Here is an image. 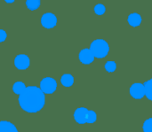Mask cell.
Returning <instances> with one entry per match:
<instances>
[{"label":"cell","mask_w":152,"mask_h":132,"mask_svg":"<svg viewBox=\"0 0 152 132\" xmlns=\"http://www.w3.org/2000/svg\"><path fill=\"white\" fill-rule=\"evenodd\" d=\"M14 65L20 70L27 69L30 65L29 58L25 54H19L14 59Z\"/></svg>","instance_id":"8992f818"},{"label":"cell","mask_w":152,"mask_h":132,"mask_svg":"<svg viewBox=\"0 0 152 132\" xmlns=\"http://www.w3.org/2000/svg\"><path fill=\"white\" fill-rule=\"evenodd\" d=\"M90 50L94 56L97 59H102L106 57L110 51L109 44L103 39H95L90 45Z\"/></svg>","instance_id":"7a4b0ae2"},{"label":"cell","mask_w":152,"mask_h":132,"mask_svg":"<svg viewBox=\"0 0 152 132\" xmlns=\"http://www.w3.org/2000/svg\"><path fill=\"white\" fill-rule=\"evenodd\" d=\"M41 24L45 28H53L57 24V18L52 12H46L42 15Z\"/></svg>","instance_id":"277c9868"},{"label":"cell","mask_w":152,"mask_h":132,"mask_svg":"<svg viewBox=\"0 0 152 132\" xmlns=\"http://www.w3.org/2000/svg\"><path fill=\"white\" fill-rule=\"evenodd\" d=\"M105 11H106V8L102 4H98L94 6V12L98 15H102L105 12Z\"/></svg>","instance_id":"e0dca14e"},{"label":"cell","mask_w":152,"mask_h":132,"mask_svg":"<svg viewBox=\"0 0 152 132\" xmlns=\"http://www.w3.org/2000/svg\"><path fill=\"white\" fill-rule=\"evenodd\" d=\"M130 95L135 99H141L145 96V88L144 85L140 83H134L129 90Z\"/></svg>","instance_id":"5b68a950"},{"label":"cell","mask_w":152,"mask_h":132,"mask_svg":"<svg viewBox=\"0 0 152 132\" xmlns=\"http://www.w3.org/2000/svg\"><path fill=\"white\" fill-rule=\"evenodd\" d=\"M0 132H18L16 127L10 122L1 121L0 122Z\"/></svg>","instance_id":"30bf717a"},{"label":"cell","mask_w":152,"mask_h":132,"mask_svg":"<svg viewBox=\"0 0 152 132\" xmlns=\"http://www.w3.org/2000/svg\"><path fill=\"white\" fill-rule=\"evenodd\" d=\"M127 21L132 27H138L142 23V16L136 12L131 13L127 18Z\"/></svg>","instance_id":"9c48e42d"},{"label":"cell","mask_w":152,"mask_h":132,"mask_svg":"<svg viewBox=\"0 0 152 132\" xmlns=\"http://www.w3.org/2000/svg\"><path fill=\"white\" fill-rule=\"evenodd\" d=\"M97 120V115L93 110H87L86 115V123H94Z\"/></svg>","instance_id":"5bb4252c"},{"label":"cell","mask_w":152,"mask_h":132,"mask_svg":"<svg viewBox=\"0 0 152 132\" xmlns=\"http://www.w3.org/2000/svg\"><path fill=\"white\" fill-rule=\"evenodd\" d=\"M61 83L64 87H70L74 83V77L69 74H65L61 76Z\"/></svg>","instance_id":"8fae6325"},{"label":"cell","mask_w":152,"mask_h":132,"mask_svg":"<svg viewBox=\"0 0 152 132\" xmlns=\"http://www.w3.org/2000/svg\"><path fill=\"white\" fill-rule=\"evenodd\" d=\"M19 105L28 113H37L45 107V97L42 90L37 86H28L19 96Z\"/></svg>","instance_id":"6da1fadb"},{"label":"cell","mask_w":152,"mask_h":132,"mask_svg":"<svg viewBox=\"0 0 152 132\" xmlns=\"http://www.w3.org/2000/svg\"><path fill=\"white\" fill-rule=\"evenodd\" d=\"M6 38V34L4 32V30L1 29L0 30V42H4Z\"/></svg>","instance_id":"d6986e66"},{"label":"cell","mask_w":152,"mask_h":132,"mask_svg":"<svg viewBox=\"0 0 152 132\" xmlns=\"http://www.w3.org/2000/svg\"><path fill=\"white\" fill-rule=\"evenodd\" d=\"M143 132H152V118L147 119L142 126Z\"/></svg>","instance_id":"2e32d148"},{"label":"cell","mask_w":152,"mask_h":132,"mask_svg":"<svg viewBox=\"0 0 152 132\" xmlns=\"http://www.w3.org/2000/svg\"><path fill=\"white\" fill-rule=\"evenodd\" d=\"M6 3H9V4H11V3H12L13 1H5Z\"/></svg>","instance_id":"ffe728a7"},{"label":"cell","mask_w":152,"mask_h":132,"mask_svg":"<svg viewBox=\"0 0 152 132\" xmlns=\"http://www.w3.org/2000/svg\"><path fill=\"white\" fill-rule=\"evenodd\" d=\"M40 3L39 0H28L26 1V5L30 11H35L40 6Z\"/></svg>","instance_id":"9a60e30c"},{"label":"cell","mask_w":152,"mask_h":132,"mask_svg":"<svg viewBox=\"0 0 152 132\" xmlns=\"http://www.w3.org/2000/svg\"><path fill=\"white\" fill-rule=\"evenodd\" d=\"M143 85L145 88V96L147 97L148 99L152 101V79L146 81L143 83Z\"/></svg>","instance_id":"7c38bea8"},{"label":"cell","mask_w":152,"mask_h":132,"mask_svg":"<svg viewBox=\"0 0 152 132\" xmlns=\"http://www.w3.org/2000/svg\"><path fill=\"white\" fill-rule=\"evenodd\" d=\"M78 58H79V60L83 64L88 65V64H91L92 62H94L95 57L94 56V54H93V52L91 51L90 49L86 48V49H83V50L80 51Z\"/></svg>","instance_id":"52a82bcc"},{"label":"cell","mask_w":152,"mask_h":132,"mask_svg":"<svg viewBox=\"0 0 152 132\" xmlns=\"http://www.w3.org/2000/svg\"><path fill=\"white\" fill-rule=\"evenodd\" d=\"M57 83L52 77H45L40 82V89L45 94H52L56 91Z\"/></svg>","instance_id":"3957f363"},{"label":"cell","mask_w":152,"mask_h":132,"mask_svg":"<svg viewBox=\"0 0 152 132\" xmlns=\"http://www.w3.org/2000/svg\"><path fill=\"white\" fill-rule=\"evenodd\" d=\"M117 68V64L114 61H108L105 64V69L108 72H114Z\"/></svg>","instance_id":"ac0fdd59"},{"label":"cell","mask_w":152,"mask_h":132,"mask_svg":"<svg viewBox=\"0 0 152 132\" xmlns=\"http://www.w3.org/2000/svg\"><path fill=\"white\" fill-rule=\"evenodd\" d=\"M87 108L86 107H79L76 109L74 113V119L78 124H85L86 123V115L87 112Z\"/></svg>","instance_id":"ba28073f"},{"label":"cell","mask_w":152,"mask_h":132,"mask_svg":"<svg viewBox=\"0 0 152 132\" xmlns=\"http://www.w3.org/2000/svg\"><path fill=\"white\" fill-rule=\"evenodd\" d=\"M26 86H25V84H24V83H22V82H16L14 84H13V86H12V91H14V93H16V94H18L19 96L26 90Z\"/></svg>","instance_id":"4fadbf2b"}]
</instances>
